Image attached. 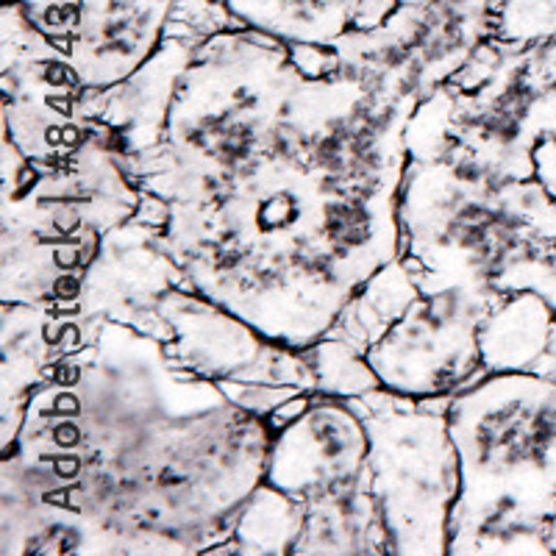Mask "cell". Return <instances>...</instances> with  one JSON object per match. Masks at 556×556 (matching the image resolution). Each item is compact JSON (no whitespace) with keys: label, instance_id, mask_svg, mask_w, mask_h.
Listing matches in <instances>:
<instances>
[{"label":"cell","instance_id":"obj_1","mask_svg":"<svg viewBox=\"0 0 556 556\" xmlns=\"http://www.w3.org/2000/svg\"><path fill=\"white\" fill-rule=\"evenodd\" d=\"M462 490L448 554L506 526H548L556 506V379L486 374L448 399Z\"/></svg>","mask_w":556,"mask_h":556},{"label":"cell","instance_id":"obj_2","mask_svg":"<svg viewBox=\"0 0 556 556\" xmlns=\"http://www.w3.org/2000/svg\"><path fill=\"white\" fill-rule=\"evenodd\" d=\"M351 404L370 434L367 470L390 554H448L451 513L462 490L448 399L415 401L376 390Z\"/></svg>","mask_w":556,"mask_h":556},{"label":"cell","instance_id":"obj_3","mask_svg":"<svg viewBox=\"0 0 556 556\" xmlns=\"http://www.w3.org/2000/svg\"><path fill=\"white\" fill-rule=\"evenodd\" d=\"M495 287H451L420 295L365 356L381 390L404 399H451L484 379L479 326L498 304Z\"/></svg>","mask_w":556,"mask_h":556},{"label":"cell","instance_id":"obj_4","mask_svg":"<svg viewBox=\"0 0 556 556\" xmlns=\"http://www.w3.org/2000/svg\"><path fill=\"white\" fill-rule=\"evenodd\" d=\"M159 315L167 326L165 351L170 362L198 379L317 392L306 351L267 340L251 323L192 287L167 292L159 304Z\"/></svg>","mask_w":556,"mask_h":556},{"label":"cell","instance_id":"obj_5","mask_svg":"<svg viewBox=\"0 0 556 556\" xmlns=\"http://www.w3.org/2000/svg\"><path fill=\"white\" fill-rule=\"evenodd\" d=\"M176 287H187V278L167 251L165 228L131 217L101 237L96 260L84 273L76 312L84 320L123 323L165 342L159 304Z\"/></svg>","mask_w":556,"mask_h":556},{"label":"cell","instance_id":"obj_6","mask_svg":"<svg viewBox=\"0 0 556 556\" xmlns=\"http://www.w3.org/2000/svg\"><path fill=\"white\" fill-rule=\"evenodd\" d=\"M367 454L370 434L356 406L315 392L292 424L273 431L265 481L309 504L365 479Z\"/></svg>","mask_w":556,"mask_h":556},{"label":"cell","instance_id":"obj_7","mask_svg":"<svg viewBox=\"0 0 556 556\" xmlns=\"http://www.w3.org/2000/svg\"><path fill=\"white\" fill-rule=\"evenodd\" d=\"M201 42L195 34L165 31L156 51L131 76L101 92H84L76 114L81 121L103 123L123 159L162 146L173 98Z\"/></svg>","mask_w":556,"mask_h":556},{"label":"cell","instance_id":"obj_8","mask_svg":"<svg viewBox=\"0 0 556 556\" xmlns=\"http://www.w3.org/2000/svg\"><path fill=\"white\" fill-rule=\"evenodd\" d=\"M298 554H390L384 520L370 490V470L356 484L306 504Z\"/></svg>","mask_w":556,"mask_h":556},{"label":"cell","instance_id":"obj_9","mask_svg":"<svg viewBox=\"0 0 556 556\" xmlns=\"http://www.w3.org/2000/svg\"><path fill=\"white\" fill-rule=\"evenodd\" d=\"M306 529V504L262 481L242 504L231 534L208 554H298Z\"/></svg>","mask_w":556,"mask_h":556},{"label":"cell","instance_id":"obj_10","mask_svg":"<svg viewBox=\"0 0 556 556\" xmlns=\"http://www.w3.org/2000/svg\"><path fill=\"white\" fill-rule=\"evenodd\" d=\"M420 295L424 292L417 287L415 276L399 256L356 290L331 329V337H340L359 351H367Z\"/></svg>","mask_w":556,"mask_h":556},{"label":"cell","instance_id":"obj_11","mask_svg":"<svg viewBox=\"0 0 556 556\" xmlns=\"http://www.w3.org/2000/svg\"><path fill=\"white\" fill-rule=\"evenodd\" d=\"M306 359L317 379V392L331 399H362L370 392L381 390L379 376L367 362L365 351L340 337H323L312 348H306Z\"/></svg>","mask_w":556,"mask_h":556},{"label":"cell","instance_id":"obj_12","mask_svg":"<svg viewBox=\"0 0 556 556\" xmlns=\"http://www.w3.org/2000/svg\"><path fill=\"white\" fill-rule=\"evenodd\" d=\"M490 39L509 51L556 42V0H493Z\"/></svg>","mask_w":556,"mask_h":556},{"label":"cell","instance_id":"obj_13","mask_svg":"<svg viewBox=\"0 0 556 556\" xmlns=\"http://www.w3.org/2000/svg\"><path fill=\"white\" fill-rule=\"evenodd\" d=\"M495 290H534L556 309V237L534 240L526 253H520L493 281Z\"/></svg>","mask_w":556,"mask_h":556},{"label":"cell","instance_id":"obj_14","mask_svg":"<svg viewBox=\"0 0 556 556\" xmlns=\"http://www.w3.org/2000/svg\"><path fill=\"white\" fill-rule=\"evenodd\" d=\"M534 181L556 201V137H543L534 148Z\"/></svg>","mask_w":556,"mask_h":556},{"label":"cell","instance_id":"obj_15","mask_svg":"<svg viewBox=\"0 0 556 556\" xmlns=\"http://www.w3.org/2000/svg\"><path fill=\"white\" fill-rule=\"evenodd\" d=\"M548 534H551V551L556 554V506H554V515L548 520Z\"/></svg>","mask_w":556,"mask_h":556},{"label":"cell","instance_id":"obj_16","mask_svg":"<svg viewBox=\"0 0 556 556\" xmlns=\"http://www.w3.org/2000/svg\"><path fill=\"white\" fill-rule=\"evenodd\" d=\"M3 3H7V0H3Z\"/></svg>","mask_w":556,"mask_h":556}]
</instances>
